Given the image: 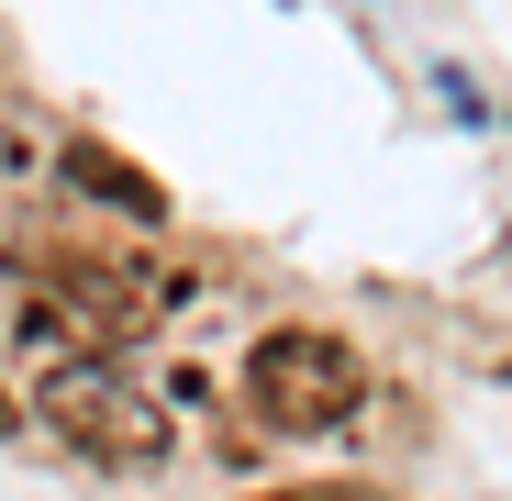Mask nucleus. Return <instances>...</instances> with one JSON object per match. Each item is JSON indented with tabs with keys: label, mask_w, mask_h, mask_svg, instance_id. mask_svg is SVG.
<instances>
[{
	"label": "nucleus",
	"mask_w": 512,
	"mask_h": 501,
	"mask_svg": "<svg viewBox=\"0 0 512 501\" xmlns=\"http://www.w3.org/2000/svg\"><path fill=\"white\" fill-rule=\"evenodd\" d=\"M0 435H12V390H0Z\"/></svg>",
	"instance_id": "obj_6"
},
{
	"label": "nucleus",
	"mask_w": 512,
	"mask_h": 501,
	"mask_svg": "<svg viewBox=\"0 0 512 501\" xmlns=\"http://www.w3.org/2000/svg\"><path fill=\"white\" fill-rule=\"evenodd\" d=\"M34 412H45L78 457H112V468H156V457H167V412H156L123 368H101V357H56V368L34 379Z\"/></svg>",
	"instance_id": "obj_2"
},
{
	"label": "nucleus",
	"mask_w": 512,
	"mask_h": 501,
	"mask_svg": "<svg viewBox=\"0 0 512 501\" xmlns=\"http://www.w3.org/2000/svg\"><path fill=\"white\" fill-rule=\"evenodd\" d=\"M67 179H78V190H101V201H123V212H145V223H156V179H134V167H112L101 145H78V156H67Z\"/></svg>",
	"instance_id": "obj_4"
},
{
	"label": "nucleus",
	"mask_w": 512,
	"mask_h": 501,
	"mask_svg": "<svg viewBox=\"0 0 512 501\" xmlns=\"http://www.w3.org/2000/svg\"><path fill=\"white\" fill-rule=\"evenodd\" d=\"M279 501H379V490H279Z\"/></svg>",
	"instance_id": "obj_5"
},
{
	"label": "nucleus",
	"mask_w": 512,
	"mask_h": 501,
	"mask_svg": "<svg viewBox=\"0 0 512 501\" xmlns=\"http://www.w3.org/2000/svg\"><path fill=\"white\" fill-rule=\"evenodd\" d=\"M245 401H256V424H268V435H334V424L368 401V368H357L346 334L290 323V334H256V357H245Z\"/></svg>",
	"instance_id": "obj_1"
},
{
	"label": "nucleus",
	"mask_w": 512,
	"mask_h": 501,
	"mask_svg": "<svg viewBox=\"0 0 512 501\" xmlns=\"http://www.w3.org/2000/svg\"><path fill=\"white\" fill-rule=\"evenodd\" d=\"M45 290L67 301V323H90L101 346L156 312V279H145V268H123V257H78V245H45Z\"/></svg>",
	"instance_id": "obj_3"
}]
</instances>
